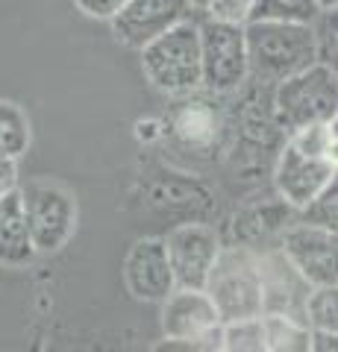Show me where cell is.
Masks as SVG:
<instances>
[{"label":"cell","instance_id":"obj_1","mask_svg":"<svg viewBox=\"0 0 338 352\" xmlns=\"http://www.w3.org/2000/svg\"><path fill=\"white\" fill-rule=\"evenodd\" d=\"M247 80L259 85L282 82L291 74L306 71L318 62V41L312 24L288 21H247Z\"/></svg>","mask_w":338,"mask_h":352},{"label":"cell","instance_id":"obj_2","mask_svg":"<svg viewBox=\"0 0 338 352\" xmlns=\"http://www.w3.org/2000/svg\"><path fill=\"white\" fill-rule=\"evenodd\" d=\"M141 53V71L156 91L168 97H182L200 91V38L198 21L185 18L173 24L154 41H147Z\"/></svg>","mask_w":338,"mask_h":352},{"label":"cell","instance_id":"obj_3","mask_svg":"<svg viewBox=\"0 0 338 352\" xmlns=\"http://www.w3.org/2000/svg\"><path fill=\"white\" fill-rule=\"evenodd\" d=\"M203 291L215 302L221 320L262 314V270L253 247H221Z\"/></svg>","mask_w":338,"mask_h":352},{"label":"cell","instance_id":"obj_4","mask_svg":"<svg viewBox=\"0 0 338 352\" xmlns=\"http://www.w3.org/2000/svg\"><path fill=\"white\" fill-rule=\"evenodd\" d=\"M200 38V88L209 94H238L247 85L244 24L206 15L198 24Z\"/></svg>","mask_w":338,"mask_h":352},{"label":"cell","instance_id":"obj_5","mask_svg":"<svg viewBox=\"0 0 338 352\" xmlns=\"http://www.w3.org/2000/svg\"><path fill=\"white\" fill-rule=\"evenodd\" d=\"M271 103H274V115L286 132L315 124V120L335 118L338 115L335 68L315 62L306 71L286 76L282 82L271 88Z\"/></svg>","mask_w":338,"mask_h":352},{"label":"cell","instance_id":"obj_6","mask_svg":"<svg viewBox=\"0 0 338 352\" xmlns=\"http://www.w3.org/2000/svg\"><path fill=\"white\" fill-rule=\"evenodd\" d=\"M18 194L39 256L68 247L77 232V197L56 179H30L27 185H18Z\"/></svg>","mask_w":338,"mask_h":352},{"label":"cell","instance_id":"obj_7","mask_svg":"<svg viewBox=\"0 0 338 352\" xmlns=\"http://www.w3.org/2000/svg\"><path fill=\"white\" fill-rule=\"evenodd\" d=\"M221 314L203 288H173L162 300V335L189 349H221Z\"/></svg>","mask_w":338,"mask_h":352},{"label":"cell","instance_id":"obj_8","mask_svg":"<svg viewBox=\"0 0 338 352\" xmlns=\"http://www.w3.org/2000/svg\"><path fill=\"white\" fill-rule=\"evenodd\" d=\"M230 129V115L218 106V94H182L168 115V132L177 144L191 156L215 153L224 132Z\"/></svg>","mask_w":338,"mask_h":352},{"label":"cell","instance_id":"obj_9","mask_svg":"<svg viewBox=\"0 0 338 352\" xmlns=\"http://www.w3.org/2000/svg\"><path fill=\"white\" fill-rule=\"evenodd\" d=\"M335 168H338V162L309 156V153L297 150L286 138L277 150V159H274L277 197L291 208V212H300L315 194H321L326 185L335 182Z\"/></svg>","mask_w":338,"mask_h":352},{"label":"cell","instance_id":"obj_10","mask_svg":"<svg viewBox=\"0 0 338 352\" xmlns=\"http://www.w3.org/2000/svg\"><path fill=\"white\" fill-rule=\"evenodd\" d=\"M221 247V235L212 226L182 223L171 229L165 238V250L177 288H203Z\"/></svg>","mask_w":338,"mask_h":352},{"label":"cell","instance_id":"obj_11","mask_svg":"<svg viewBox=\"0 0 338 352\" xmlns=\"http://www.w3.org/2000/svg\"><path fill=\"white\" fill-rule=\"evenodd\" d=\"M335 232L312 223H294L282 229L279 252L309 285H335Z\"/></svg>","mask_w":338,"mask_h":352},{"label":"cell","instance_id":"obj_12","mask_svg":"<svg viewBox=\"0 0 338 352\" xmlns=\"http://www.w3.org/2000/svg\"><path fill=\"white\" fill-rule=\"evenodd\" d=\"M185 18H191L189 0H127V6L109 24H112V36L124 47L141 50L147 41Z\"/></svg>","mask_w":338,"mask_h":352},{"label":"cell","instance_id":"obj_13","mask_svg":"<svg viewBox=\"0 0 338 352\" xmlns=\"http://www.w3.org/2000/svg\"><path fill=\"white\" fill-rule=\"evenodd\" d=\"M124 285L141 302H162L177 288L165 238H138L124 256Z\"/></svg>","mask_w":338,"mask_h":352},{"label":"cell","instance_id":"obj_14","mask_svg":"<svg viewBox=\"0 0 338 352\" xmlns=\"http://www.w3.org/2000/svg\"><path fill=\"white\" fill-rule=\"evenodd\" d=\"M36 247L30 238V226L24 217V206H21L18 188L0 197V264L3 267H27L36 261Z\"/></svg>","mask_w":338,"mask_h":352},{"label":"cell","instance_id":"obj_15","mask_svg":"<svg viewBox=\"0 0 338 352\" xmlns=\"http://www.w3.org/2000/svg\"><path fill=\"white\" fill-rule=\"evenodd\" d=\"M32 144V124L30 115L15 100H0V156L24 159Z\"/></svg>","mask_w":338,"mask_h":352},{"label":"cell","instance_id":"obj_16","mask_svg":"<svg viewBox=\"0 0 338 352\" xmlns=\"http://www.w3.org/2000/svg\"><path fill=\"white\" fill-rule=\"evenodd\" d=\"M262 329H265V349L271 352L309 349V326L291 314L265 311L262 314Z\"/></svg>","mask_w":338,"mask_h":352},{"label":"cell","instance_id":"obj_17","mask_svg":"<svg viewBox=\"0 0 338 352\" xmlns=\"http://www.w3.org/2000/svg\"><path fill=\"white\" fill-rule=\"evenodd\" d=\"M321 15L315 0H253L247 21H288V24H312Z\"/></svg>","mask_w":338,"mask_h":352},{"label":"cell","instance_id":"obj_18","mask_svg":"<svg viewBox=\"0 0 338 352\" xmlns=\"http://www.w3.org/2000/svg\"><path fill=\"white\" fill-rule=\"evenodd\" d=\"M286 138H288L297 150L309 153V156H321V159L338 162V156H335V147H338V138H335V118H330V120H315V124L297 126V129L286 132Z\"/></svg>","mask_w":338,"mask_h":352},{"label":"cell","instance_id":"obj_19","mask_svg":"<svg viewBox=\"0 0 338 352\" xmlns=\"http://www.w3.org/2000/svg\"><path fill=\"white\" fill-rule=\"evenodd\" d=\"M303 323L309 329H338V291L335 285H312L303 300Z\"/></svg>","mask_w":338,"mask_h":352},{"label":"cell","instance_id":"obj_20","mask_svg":"<svg viewBox=\"0 0 338 352\" xmlns=\"http://www.w3.org/2000/svg\"><path fill=\"white\" fill-rule=\"evenodd\" d=\"M221 349H230V352H265L262 314L238 317V320H224V326H221Z\"/></svg>","mask_w":338,"mask_h":352},{"label":"cell","instance_id":"obj_21","mask_svg":"<svg viewBox=\"0 0 338 352\" xmlns=\"http://www.w3.org/2000/svg\"><path fill=\"white\" fill-rule=\"evenodd\" d=\"M300 220L335 232V226H338V182H330L321 194H315L312 200L300 208Z\"/></svg>","mask_w":338,"mask_h":352},{"label":"cell","instance_id":"obj_22","mask_svg":"<svg viewBox=\"0 0 338 352\" xmlns=\"http://www.w3.org/2000/svg\"><path fill=\"white\" fill-rule=\"evenodd\" d=\"M253 0H212V6L206 9V15L221 18V21H233V24H247Z\"/></svg>","mask_w":338,"mask_h":352},{"label":"cell","instance_id":"obj_23","mask_svg":"<svg viewBox=\"0 0 338 352\" xmlns=\"http://www.w3.org/2000/svg\"><path fill=\"white\" fill-rule=\"evenodd\" d=\"M74 6H77L85 18L112 21V18L127 6V0H74Z\"/></svg>","mask_w":338,"mask_h":352},{"label":"cell","instance_id":"obj_24","mask_svg":"<svg viewBox=\"0 0 338 352\" xmlns=\"http://www.w3.org/2000/svg\"><path fill=\"white\" fill-rule=\"evenodd\" d=\"M18 162L0 156V197H6L9 191L18 188Z\"/></svg>","mask_w":338,"mask_h":352},{"label":"cell","instance_id":"obj_25","mask_svg":"<svg viewBox=\"0 0 338 352\" xmlns=\"http://www.w3.org/2000/svg\"><path fill=\"white\" fill-rule=\"evenodd\" d=\"M189 6H191V12H203L206 15V9L212 6V0H189Z\"/></svg>","mask_w":338,"mask_h":352},{"label":"cell","instance_id":"obj_26","mask_svg":"<svg viewBox=\"0 0 338 352\" xmlns=\"http://www.w3.org/2000/svg\"><path fill=\"white\" fill-rule=\"evenodd\" d=\"M321 9H338V0H315Z\"/></svg>","mask_w":338,"mask_h":352}]
</instances>
